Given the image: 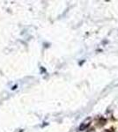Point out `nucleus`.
I'll return each mask as SVG.
<instances>
[{
  "instance_id": "nucleus-1",
  "label": "nucleus",
  "mask_w": 118,
  "mask_h": 132,
  "mask_svg": "<svg viewBox=\"0 0 118 132\" xmlns=\"http://www.w3.org/2000/svg\"><path fill=\"white\" fill-rule=\"evenodd\" d=\"M89 122L90 121H88V122H84L82 125L80 126V130H85V128L87 127L88 125H89Z\"/></svg>"
}]
</instances>
